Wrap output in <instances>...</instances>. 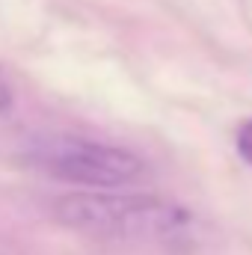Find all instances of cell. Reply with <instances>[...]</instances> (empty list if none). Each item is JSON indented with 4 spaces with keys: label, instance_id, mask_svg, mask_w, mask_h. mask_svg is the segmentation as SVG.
I'll return each mask as SVG.
<instances>
[{
    "label": "cell",
    "instance_id": "cell-1",
    "mask_svg": "<svg viewBox=\"0 0 252 255\" xmlns=\"http://www.w3.org/2000/svg\"><path fill=\"white\" fill-rule=\"evenodd\" d=\"M65 229L110 241H175L190 229L187 208L139 193H68L54 205Z\"/></svg>",
    "mask_w": 252,
    "mask_h": 255
},
{
    "label": "cell",
    "instance_id": "cell-2",
    "mask_svg": "<svg viewBox=\"0 0 252 255\" xmlns=\"http://www.w3.org/2000/svg\"><path fill=\"white\" fill-rule=\"evenodd\" d=\"M27 160L45 175L80 187H122L145 172L142 157L133 151L80 136L36 139L27 151Z\"/></svg>",
    "mask_w": 252,
    "mask_h": 255
},
{
    "label": "cell",
    "instance_id": "cell-3",
    "mask_svg": "<svg viewBox=\"0 0 252 255\" xmlns=\"http://www.w3.org/2000/svg\"><path fill=\"white\" fill-rule=\"evenodd\" d=\"M238 154L252 166V119H247L238 128Z\"/></svg>",
    "mask_w": 252,
    "mask_h": 255
},
{
    "label": "cell",
    "instance_id": "cell-4",
    "mask_svg": "<svg viewBox=\"0 0 252 255\" xmlns=\"http://www.w3.org/2000/svg\"><path fill=\"white\" fill-rule=\"evenodd\" d=\"M9 110H12V86L0 71V113H9Z\"/></svg>",
    "mask_w": 252,
    "mask_h": 255
}]
</instances>
